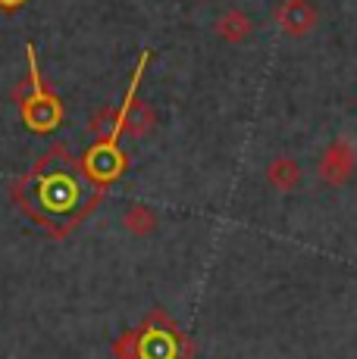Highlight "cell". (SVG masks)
Segmentation results:
<instances>
[{
  "instance_id": "30bf717a",
  "label": "cell",
  "mask_w": 357,
  "mask_h": 359,
  "mask_svg": "<svg viewBox=\"0 0 357 359\" xmlns=\"http://www.w3.org/2000/svg\"><path fill=\"white\" fill-rule=\"evenodd\" d=\"M113 356L116 359H141V337L135 334V331L122 334L119 341L113 344Z\"/></svg>"
},
{
  "instance_id": "52a82bcc",
  "label": "cell",
  "mask_w": 357,
  "mask_h": 359,
  "mask_svg": "<svg viewBox=\"0 0 357 359\" xmlns=\"http://www.w3.org/2000/svg\"><path fill=\"white\" fill-rule=\"evenodd\" d=\"M264 175H266V184H270L273 191H279V194H292V191L301 184L304 172H301V163L292 160V156H276V160L266 163Z\"/></svg>"
},
{
  "instance_id": "ba28073f",
  "label": "cell",
  "mask_w": 357,
  "mask_h": 359,
  "mask_svg": "<svg viewBox=\"0 0 357 359\" xmlns=\"http://www.w3.org/2000/svg\"><path fill=\"white\" fill-rule=\"evenodd\" d=\"M119 169H122V156H119V150H116L113 141L98 144V147L88 154V172H91L94 178H100V182L113 178Z\"/></svg>"
},
{
  "instance_id": "8fae6325",
  "label": "cell",
  "mask_w": 357,
  "mask_h": 359,
  "mask_svg": "<svg viewBox=\"0 0 357 359\" xmlns=\"http://www.w3.org/2000/svg\"><path fill=\"white\" fill-rule=\"evenodd\" d=\"M22 4V0H0V6H6V10H10V6H19Z\"/></svg>"
},
{
  "instance_id": "3957f363",
  "label": "cell",
  "mask_w": 357,
  "mask_h": 359,
  "mask_svg": "<svg viewBox=\"0 0 357 359\" xmlns=\"http://www.w3.org/2000/svg\"><path fill=\"white\" fill-rule=\"evenodd\" d=\"M276 25L288 38H304L320 25V10L313 0H283L276 6Z\"/></svg>"
},
{
  "instance_id": "5b68a950",
  "label": "cell",
  "mask_w": 357,
  "mask_h": 359,
  "mask_svg": "<svg viewBox=\"0 0 357 359\" xmlns=\"http://www.w3.org/2000/svg\"><path fill=\"white\" fill-rule=\"evenodd\" d=\"M135 85H138V75H135L132 88H129V100H126V107L119 109V128H122V131H129L132 137H144V135H150V128H154L157 116H154V109H150L148 103L135 100Z\"/></svg>"
},
{
  "instance_id": "6da1fadb",
  "label": "cell",
  "mask_w": 357,
  "mask_h": 359,
  "mask_svg": "<svg viewBox=\"0 0 357 359\" xmlns=\"http://www.w3.org/2000/svg\"><path fill=\"white\" fill-rule=\"evenodd\" d=\"M29 97H22V119L29 122V128L35 131H51L60 126V116H63V109H60V100L53 97L51 91H44V85H41V75H38V63H35V50L29 47Z\"/></svg>"
},
{
  "instance_id": "9c48e42d",
  "label": "cell",
  "mask_w": 357,
  "mask_h": 359,
  "mask_svg": "<svg viewBox=\"0 0 357 359\" xmlns=\"http://www.w3.org/2000/svg\"><path fill=\"white\" fill-rule=\"evenodd\" d=\"M122 225H126V231L135 234V238H148V234L157 231L160 216H157L148 203H132L126 212H122Z\"/></svg>"
},
{
  "instance_id": "7a4b0ae2",
  "label": "cell",
  "mask_w": 357,
  "mask_h": 359,
  "mask_svg": "<svg viewBox=\"0 0 357 359\" xmlns=\"http://www.w3.org/2000/svg\"><path fill=\"white\" fill-rule=\"evenodd\" d=\"M317 175L329 188H345L357 175V147L348 137H335L326 144V150L317 160Z\"/></svg>"
},
{
  "instance_id": "8992f818",
  "label": "cell",
  "mask_w": 357,
  "mask_h": 359,
  "mask_svg": "<svg viewBox=\"0 0 357 359\" xmlns=\"http://www.w3.org/2000/svg\"><path fill=\"white\" fill-rule=\"evenodd\" d=\"M214 34L223 41V44H245V41L254 34V19L245 10H235V6H232V10H226L216 16Z\"/></svg>"
},
{
  "instance_id": "277c9868",
  "label": "cell",
  "mask_w": 357,
  "mask_h": 359,
  "mask_svg": "<svg viewBox=\"0 0 357 359\" xmlns=\"http://www.w3.org/2000/svg\"><path fill=\"white\" fill-rule=\"evenodd\" d=\"M75 194H79V184H75V178L66 175V172L44 175L38 184V200L47 210H70L75 203Z\"/></svg>"
}]
</instances>
